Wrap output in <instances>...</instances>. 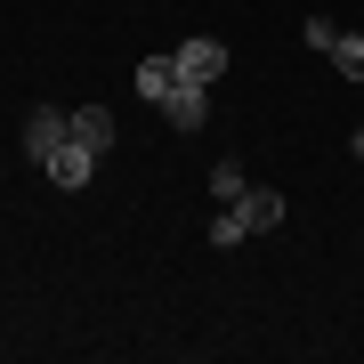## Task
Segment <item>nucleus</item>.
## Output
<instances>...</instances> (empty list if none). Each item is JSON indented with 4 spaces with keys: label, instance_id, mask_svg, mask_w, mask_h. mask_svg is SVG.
Masks as SVG:
<instances>
[{
    "label": "nucleus",
    "instance_id": "obj_1",
    "mask_svg": "<svg viewBox=\"0 0 364 364\" xmlns=\"http://www.w3.org/2000/svg\"><path fill=\"white\" fill-rule=\"evenodd\" d=\"M170 65H178V81H219V73H227V41L195 33V41H178V49H170Z\"/></svg>",
    "mask_w": 364,
    "mask_h": 364
},
{
    "label": "nucleus",
    "instance_id": "obj_2",
    "mask_svg": "<svg viewBox=\"0 0 364 364\" xmlns=\"http://www.w3.org/2000/svg\"><path fill=\"white\" fill-rule=\"evenodd\" d=\"M41 178H49V186H65V195H81V186L97 178V154H90L81 138H65V146H57L49 162H41Z\"/></svg>",
    "mask_w": 364,
    "mask_h": 364
},
{
    "label": "nucleus",
    "instance_id": "obj_3",
    "mask_svg": "<svg viewBox=\"0 0 364 364\" xmlns=\"http://www.w3.org/2000/svg\"><path fill=\"white\" fill-rule=\"evenodd\" d=\"M65 138H73V114H57V105H33V114H25V154L33 162H49Z\"/></svg>",
    "mask_w": 364,
    "mask_h": 364
},
{
    "label": "nucleus",
    "instance_id": "obj_4",
    "mask_svg": "<svg viewBox=\"0 0 364 364\" xmlns=\"http://www.w3.org/2000/svg\"><path fill=\"white\" fill-rule=\"evenodd\" d=\"M162 114H170V130H203L210 122V81H170Z\"/></svg>",
    "mask_w": 364,
    "mask_h": 364
},
{
    "label": "nucleus",
    "instance_id": "obj_5",
    "mask_svg": "<svg viewBox=\"0 0 364 364\" xmlns=\"http://www.w3.org/2000/svg\"><path fill=\"white\" fill-rule=\"evenodd\" d=\"M243 219H251V235H267V227H284V195H275V186H243Z\"/></svg>",
    "mask_w": 364,
    "mask_h": 364
},
{
    "label": "nucleus",
    "instance_id": "obj_6",
    "mask_svg": "<svg viewBox=\"0 0 364 364\" xmlns=\"http://www.w3.org/2000/svg\"><path fill=\"white\" fill-rule=\"evenodd\" d=\"M73 138L90 146V154H105V146H114V114H105V105H73Z\"/></svg>",
    "mask_w": 364,
    "mask_h": 364
},
{
    "label": "nucleus",
    "instance_id": "obj_7",
    "mask_svg": "<svg viewBox=\"0 0 364 364\" xmlns=\"http://www.w3.org/2000/svg\"><path fill=\"white\" fill-rule=\"evenodd\" d=\"M130 81H138V97H146V105H162V97H170V81H178V65H170V57H138V73H130Z\"/></svg>",
    "mask_w": 364,
    "mask_h": 364
},
{
    "label": "nucleus",
    "instance_id": "obj_8",
    "mask_svg": "<svg viewBox=\"0 0 364 364\" xmlns=\"http://www.w3.org/2000/svg\"><path fill=\"white\" fill-rule=\"evenodd\" d=\"M324 57H332L348 81H364V33H332V41H324Z\"/></svg>",
    "mask_w": 364,
    "mask_h": 364
},
{
    "label": "nucleus",
    "instance_id": "obj_9",
    "mask_svg": "<svg viewBox=\"0 0 364 364\" xmlns=\"http://www.w3.org/2000/svg\"><path fill=\"white\" fill-rule=\"evenodd\" d=\"M210 243H219V251H235V243H251V219H243V203H227L219 219H210Z\"/></svg>",
    "mask_w": 364,
    "mask_h": 364
},
{
    "label": "nucleus",
    "instance_id": "obj_10",
    "mask_svg": "<svg viewBox=\"0 0 364 364\" xmlns=\"http://www.w3.org/2000/svg\"><path fill=\"white\" fill-rule=\"evenodd\" d=\"M243 186H251V178H243V162H219V170H210V195H219V203H235Z\"/></svg>",
    "mask_w": 364,
    "mask_h": 364
},
{
    "label": "nucleus",
    "instance_id": "obj_11",
    "mask_svg": "<svg viewBox=\"0 0 364 364\" xmlns=\"http://www.w3.org/2000/svg\"><path fill=\"white\" fill-rule=\"evenodd\" d=\"M348 146H356V162H364V122H356V138H348Z\"/></svg>",
    "mask_w": 364,
    "mask_h": 364
}]
</instances>
